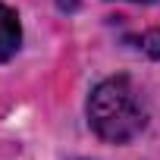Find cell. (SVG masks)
<instances>
[{"label": "cell", "instance_id": "1", "mask_svg": "<svg viewBox=\"0 0 160 160\" xmlns=\"http://www.w3.org/2000/svg\"><path fill=\"white\" fill-rule=\"evenodd\" d=\"M88 122H91V129H94L101 138L116 141V144L135 138V135L144 129V122H148L144 104H141L135 85L129 82L126 75L107 78V82H101V85L91 91Z\"/></svg>", "mask_w": 160, "mask_h": 160}, {"label": "cell", "instance_id": "2", "mask_svg": "<svg viewBox=\"0 0 160 160\" xmlns=\"http://www.w3.org/2000/svg\"><path fill=\"white\" fill-rule=\"evenodd\" d=\"M19 38H22V32H19L16 13L0 3V60H10L19 50Z\"/></svg>", "mask_w": 160, "mask_h": 160}, {"label": "cell", "instance_id": "3", "mask_svg": "<svg viewBox=\"0 0 160 160\" xmlns=\"http://www.w3.org/2000/svg\"><path fill=\"white\" fill-rule=\"evenodd\" d=\"M151 57H160V32H151V35H144V44H141Z\"/></svg>", "mask_w": 160, "mask_h": 160}, {"label": "cell", "instance_id": "4", "mask_svg": "<svg viewBox=\"0 0 160 160\" xmlns=\"http://www.w3.org/2000/svg\"><path fill=\"white\" fill-rule=\"evenodd\" d=\"M135 3H154V0H135Z\"/></svg>", "mask_w": 160, "mask_h": 160}]
</instances>
